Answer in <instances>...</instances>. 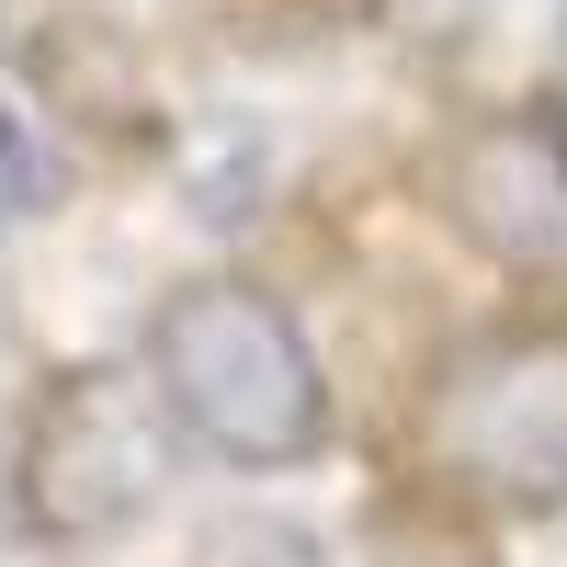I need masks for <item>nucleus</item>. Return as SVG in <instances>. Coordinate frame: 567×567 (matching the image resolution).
Segmentation results:
<instances>
[{
	"instance_id": "1",
	"label": "nucleus",
	"mask_w": 567,
	"mask_h": 567,
	"mask_svg": "<svg viewBox=\"0 0 567 567\" xmlns=\"http://www.w3.org/2000/svg\"><path fill=\"white\" fill-rule=\"evenodd\" d=\"M148 386L227 465H296L329 432L318 352L261 284H182L148 318Z\"/></svg>"
},
{
	"instance_id": "2",
	"label": "nucleus",
	"mask_w": 567,
	"mask_h": 567,
	"mask_svg": "<svg viewBox=\"0 0 567 567\" xmlns=\"http://www.w3.org/2000/svg\"><path fill=\"white\" fill-rule=\"evenodd\" d=\"M409 454L477 511L567 499V329H511L443 363V386L409 420Z\"/></svg>"
},
{
	"instance_id": "3",
	"label": "nucleus",
	"mask_w": 567,
	"mask_h": 567,
	"mask_svg": "<svg viewBox=\"0 0 567 567\" xmlns=\"http://www.w3.org/2000/svg\"><path fill=\"white\" fill-rule=\"evenodd\" d=\"M159 465H171L159 386L80 374L23 432V523L58 534V545H91V534H114V523H136V511L159 499Z\"/></svg>"
},
{
	"instance_id": "4",
	"label": "nucleus",
	"mask_w": 567,
	"mask_h": 567,
	"mask_svg": "<svg viewBox=\"0 0 567 567\" xmlns=\"http://www.w3.org/2000/svg\"><path fill=\"white\" fill-rule=\"evenodd\" d=\"M443 205L499 272H567V136L545 114L477 125L443 171Z\"/></svg>"
},
{
	"instance_id": "5",
	"label": "nucleus",
	"mask_w": 567,
	"mask_h": 567,
	"mask_svg": "<svg viewBox=\"0 0 567 567\" xmlns=\"http://www.w3.org/2000/svg\"><path fill=\"white\" fill-rule=\"evenodd\" d=\"M58 194V159H34V114H12V216H45Z\"/></svg>"
}]
</instances>
